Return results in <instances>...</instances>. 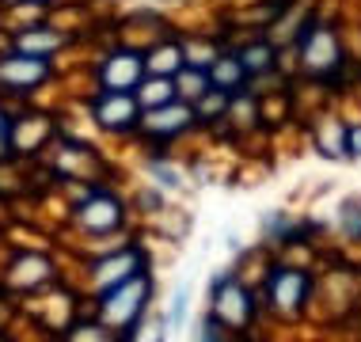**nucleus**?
<instances>
[{"instance_id":"obj_21","label":"nucleus","mask_w":361,"mask_h":342,"mask_svg":"<svg viewBox=\"0 0 361 342\" xmlns=\"http://www.w3.org/2000/svg\"><path fill=\"white\" fill-rule=\"evenodd\" d=\"M8 130H12V126H8V118H4V114H0V152L8 149Z\"/></svg>"},{"instance_id":"obj_13","label":"nucleus","mask_w":361,"mask_h":342,"mask_svg":"<svg viewBox=\"0 0 361 342\" xmlns=\"http://www.w3.org/2000/svg\"><path fill=\"white\" fill-rule=\"evenodd\" d=\"M175 80V92H179V99H187V103H198L202 95L209 92V68H198V65H183L179 73L171 76Z\"/></svg>"},{"instance_id":"obj_1","label":"nucleus","mask_w":361,"mask_h":342,"mask_svg":"<svg viewBox=\"0 0 361 342\" xmlns=\"http://www.w3.org/2000/svg\"><path fill=\"white\" fill-rule=\"evenodd\" d=\"M92 114L106 133H133L141 126L145 111L133 92H106V87H99L92 95Z\"/></svg>"},{"instance_id":"obj_12","label":"nucleus","mask_w":361,"mask_h":342,"mask_svg":"<svg viewBox=\"0 0 361 342\" xmlns=\"http://www.w3.org/2000/svg\"><path fill=\"white\" fill-rule=\"evenodd\" d=\"M133 95H137L141 111H156V106H168L171 99H179V92H175V80H171V76H145Z\"/></svg>"},{"instance_id":"obj_19","label":"nucleus","mask_w":361,"mask_h":342,"mask_svg":"<svg viewBox=\"0 0 361 342\" xmlns=\"http://www.w3.org/2000/svg\"><path fill=\"white\" fill-rule=\"evenodd\" d=\"M343 228L346 232H361V209L357 205H343Z\"/></svg>"},{"instance_id":"obj_20","label":"nucleus","mask_w":361,"mask_h":342,"mask_svg":"<svg viewBox=\"0 0 361 342\" xmlns=\"http://www.w3.org/2000/svg\"><path fill=\"white\" fill-rule=\"evenodd\" d=\"M346 149L354 156H361V126H350L346 130Z\"/></svg>"},{"instance_id":"obj_16","label":"nucleus","mask_w":361,"mask_h":342,"mask_svg":"<svg viewBox=\"0 0 361 342\" xmlns=\"http://www.w3.org/2000/svg\"><path fill=\"white\" fill-rule=\"evenodd\" d=\"M236 57L243 61V68H247V76L267 73V68L274 65V42H267V38H255V42H247Z\"/></svg>"},{"instance_id":"obj_10","label":"nucleus","mask_w":361,"mask_h":342,"mask_svg":"<svg viewBox=\"0 0 361 342\" xmlns=\"http://www.w3.org/2000/svg\"><path fill=\"white\" fill-rule=\"evenodd\" d=\"M209 84L228 92V95H236L247 84V68H243V61L236 54H217V61L209 65Z\"/></svg>"},{"instance_id":"obj_8","label":"nucleus","mask_w":361,"mask_h":342,"mask_svg":"<svg viewBox=\"0 0 361 342\" xmlns=\"http://www.w3.org/2000/svg\"><path fill=\"white\" fill-rule=\"evenodd\" d=\"M80 221L92 232H111L122 224V205L111 198V194H92V202L80 209Z\"/></svg>"},{"instance_id":"obj_9","label":"nucleus","mask_w":361,"mask_h":342,"mask_svg":"<svg viewBox=\"0 0 361 342\" xmlns=\"http://www.w3.org/2000/svg\"><path fill=\"white\" fill-rule=\"evenodd\" d=\"M183 65H187V57H183V38L156 42L152 50L145 54V68H149V76H175Z\"/></svg>"},{"instance_id":"obj_7","label":"nucleus","mask_w":361,"mask_h":342,"mask_svg":"<svg viewBox=\"0 0 361 342\" xmlns=\"http://www.w3.org/2000/svg\"><path fill=\"white\" fill-rule=\"evenodd\" d=\"M194 122V106L187 99H171L168 106H156V111L141 114V130L149 137H175Z\"/></svg>"},{"instance_id":"obj_6","label":"nucleus","mask_w":361,"mask_h":342,"mask_svg":"<svg viewBox=\"0 0 361 342\" xmlns=\"http://www.w3.org/2000/svg\"><path fill=\"white\" fill-rule=\"evenodd\" d=\"M209 297H213V316H217L221 324L243 327V324L251 319V297H247V293H243L232 278H224L221 286H213Z\"/></svg>"},{"instance_id":"obj_11","label":"nucleus","mask_w":361,"mask_h":342,"mask_svg":"<svg viewBox=\"0 0 361 342\" xmlns=\"http://www.w3.org/2000/svg\"><path fill=\"white\" fill-rule=\"evenodd\" d=\"M305 293H308V278L297 270H278L274 278H270V297H274V305H281L286 312L297 308L300 300H305Z\"/></svg>"},{"instance_id":"obj_2","label":"nucleus","mask_w":361,"mask_h":342,"mask_svg":"<svg viewBox=\"0 0 361 342\" xmlns=\"http://www.w3.org/2000/svg\"><path fill=\"white\" fill-rule=\"evenodd\" d=\"M50 57H35L27 50H16L8 57H0V87L4 92H16V95H27L35 87H42L50 80Z\"/></svg>"},{"instance_id":"obj_3","label":"nucleus","mask_w":361,"mask_h":342,"mask_svg":"<svg viewBox=\"0 0 361 342\" xmlns=\"http://www.w3.org/2000/svg\"><path fill=\"white\" fill-rule=\"evenodd\" d=\"M300 61L312 76H331L338 65H343V50H338V38L331 27L316 23L300 35Z\"/></svg>"},{"instance_id":"obj_5","label":"nucleus","mask_w":361,"mask_h":342,"mask_svg":"<svg viewBox=\"0 0 361 342\" xmlns=\"http://www.w3.org/2000/svg\"><path fill=\"white\" fill-rule=\"evenodd\" d=\"M145 297H149V278L141 274H133V278H126L114 286V293H106V305H103V316L111 319V324H133V319L145 312Z\"/></svg>"},{"instance_id":"obj_18","label":"nucleus","mask_w":361,"mask_h":342,"mask_svg":"<svg viewBox=\"0 0 361 342\" xmlns=\"http://www.w3.org/2000/svg\"><path fill=\"white\" fill-rule=\"evenodd\" d=\"M149 171L156 175V179H160V187H168V190L179 187V171L168 168V164H149Z\"/></svg>"},{"instance_id":"obj_4","label":"nucleus","mask_w":361,"mask_h":342,"mask_svg":"<svg viewBox=\"0 0 361 342\" xmlns=\"http://www.w3.org/2000/svg\"><path fill=\"white\" fill-rule=\"evenodd\" d=\"M95 76H99V84L106 87V92H137V84L149 76L145 54H133V50L106 54L99 61V68H95Z\"/></svg>"},{"instance_id":"obj_17","label":"nucleus","mask_w":361,"mask_h":342,"mask_svg":"<svg viewBox=\"0 0 361 342\" xmlns=\"http://www.w3.org/2000/svg\"><path fill=\"white\" fill-rule=\"evenodd\" d=\"M187 305H190V289L187 286H179L171 293V308H168V319H164V327L168 331H175L183 324V316H187Z\"/></svg>"},{"instance_id":"obj_15","label":"nucleus","mask_w":361,"mask_h":342,"mask_svg":"<svg viewBox=\"0 0 361 342\" xmlns=\"http://www.w3.org/2000/svg\"><path fill=\"white\" fill-rule=\"evenodd\" d=\"M133 274H141V255H137V251H126V255H114L111 262H103V267H99V281H103V286H118V281L133 278Z\"/></svg>"},{"instance_id":"obj_14","label":"nucleus","mask_w":361,"mask_h":342,"mask_svg":"<svg viewBox=\"0 0 361 342\" xmlns=\"http://www.w3.org/2000/svg\"><path fill=\"white\" fill-rule=\"evenodd\" d=\"M65 38L61 35H50V27H27V35L16 38V50H27L35 57H50Z\"/></svg>"},{"instance_id":"obj_22","label":"nucleus","mask_w":361,"mask_h":342,"mask_svg":"<svg viewBox=\"0 0 361 342\" xmlns=\"http://www.w3.org/2000/svg\"><path fill=\"white\" fill-rule=\"evenodd\" d=\"M23 4H50V0H23Z\"/></svg>"}]
</instances>
